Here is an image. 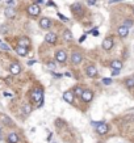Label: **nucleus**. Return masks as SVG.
I'll return each mask as SVG.
<instances>
[{
    "mask_svg": "<svg viewBox=\"0 0 134 143\" xmlns=\"http://www.w3.org/2000/svg\"><path fill=\"white\" fill-rule=\"evenodd\" d=\"M30 99L34 101V103L38 104V107H42V100H44V92L42 89L36 88L30 92Z\"/></svg>",
    "mask_w": 134,
    "mask_h": 143,
    "instance_id": "nucleus-1",
    "label": "nucleus"
},
{
    "mask_svg": "<svg viewBox=\"0 0 134 143\" xmlns=\"http://www.w3.org/2000/svg\"><path fill=\"white\" fill-rule=\"evenodd\" d=\"M92 97H93V93H92V91H89V89L83 91V93L80 96V99L84 101V103H89V101L92 100Z\"/></svg>",
    "mask_w": 134,
    "mask_h": 143,
    "instance_id": "nucleus-2",
    "label": "nucleus"
},
{
    "mask_svg": "<svg viewBox=\"0 0 134 143\" xmlns=\"http://www.w3.org/2000/svg\"><path fill=\"white\" fill-rule=\"evenodd\" d=\"M55 59H57L58 62H66V59H67V55H66V51L64 50H58L57 53H55Z\"/></svg>",
    "mask_w": 134,
    "mask_h": 143,
    "instance_id": "nucleus-3",
    "label": "nucleus"
},
{
    "mask_svg": "<svg viewBox=\"0 0 134 143\" xmlns=\"http://www.w3.org/2000/svg\"><path fill=\"white\" fill-rule=\"evenodd\" d=\"M28 12H29L30 16H38L41 9H40V7L37 5V4H32V5H29V8H28Z\"/></svg>",
    "mask_w": 134,
    "mask_h": 143,
    "instance_id": "nucleus-4",
    "label": "nucleus"
},
{
    "mask_svg": "<svg viewBox=\"0 0 134 143\" xmlns=\"http://www.w3.org/2000/svg\"><path fill=\"white\" fill-rule=\"evenodd\" d=\"M74 99H75V95H74L72 91H67L63 93V100L68 104H72L74 103Z\"/></svg>",
    "mask_w": 134,
    "mask_h": 143,
    "instance_id": "nucleus-5",
    "label": "nucleus"
},
{
    "mask_svg": "<svg viewBox=\"0 0 134 143\" xmlns=\"http://www.w3.org/2000/svg\"><path fill=\"white\" fill-rule=\"evenodd\" d=\"M96 130H97V133L100 135H104V134H107L108 133V125L107 123H104V122H100L97 126H96Z\"/></svg>",
    "mask_w": 134,
    "mask_h": 143,
    "instance_id": "nucleus-6",
    "label": "nucleus"
},
{
    "mask_svg": "<svg viewBox=\"0 0 134 143\" xmlns=\"http://www.w3.org/2000/svg\"><path fill=\"white\" fill-rule=\"evenodd\" d=\"M82 61H83V55H82L80 53H78V51L72 53V55H71V62H72L74 64H79Z\"/></svg>",
    "mask_w": 134,
    "mask_h": 143,
    "instance_id": "nucleus-7",
    "label": "nucleus"
},
{
    "mask_svg": "<svg viewBox=\"0 0 134 143\" xmlns=\"http://www.w3.org/2000/svg\"><path fill=\"white\" fill-rule=\"evenodd\" d=\"M4 15H5L7 18H15L16 16V9L13 7H7L5 11H4Z\"/></svg>",
    "mask_w": 134,
    "mask_h": 143,
    "instance_id": "nucleus-8",
    "label": "nucleus"
},
{
    "mask_svg": "<svg viewBox=\"0 0 134 143\" xmlns=\"http://www.w3.org/2000/svg\"><path fill=\"white\" fill-rule=\"evenodd\" d=\"M113 47V38L112 37H108L103 41V49L104 50H110Z\"/></svg>",
    "mask_w": 134,
    "mask_h": 143,
    "instance_id": "nucleus-9",
    "label": "nucleus"
},
{
    "mask_svg": "<svg viewBox=\"0 0 134 143\" xmlns=\"http://www.w3.org/2000/svg\"><path fill=\"white\" fill-rule=\"evenodd\" d=\"M9 72L12 73V75H18V73L21 72V67L18 63H12L11 67H9Z\"/></svg>",
    "mask_w": 134,
    "mask_h": 143,
    "instance_id": "nucleus-10",
    "label": "nucleus"
},
{
    "mask_svg": "<svg viewBox=\"0 0 134 143\" xmlns=\"http://www.w3.org/2000/svg\"><path fill=\"white\" fill-rule=\"evenodd\" d=\"M86 73H87V76H88V77H96V76H97V70H96L95 66H89V67H87Z\"/></svg>",
    "mask_w": 134,
    "mask_h": 143,
    "instance_id": "nucleus-11",
    "label": "nucleus"
},
{
    "mask_svg": "<svg viewBox=\"0 0 134 143\" xmlns=\"http://www.w3.org/2000/svg\"><path fill=\"white\" fill-rule=\"evenodd\" d=\"M50 25H51V20H49L47 17H42L40 20V26L42 28V29H49Z\"/></svg>",
    "mask_w": 134,
    "mask_h": 143,
    "instance_id": "nucleus-12",
    "label": "nucleus"
},
{
    "mask_svg": "<svg viewBox=\"0 0 134 143\" xmlns=\"http://www.w3.org/2000/svg\"><path fill=\"white\" fill-rule=\"evenodd\" d=\"M45 41L47 43H55L57 42V34L55 33H47L45 36Z\"/></svg>",
    "mask_w": 134,
    "mask_h": 143,
    "instance_id": "nucleus-13",
    "label": "nucleus"
},
{
    "mask_svg": "<svg viewBox=\"0 0 134 143\" xmlns=\"http://www.w3.org/2000/svg\"><path fill=\"white\" fill-rule=\"evenodd\" d=\"M117 33H118V36L121 37V38H125V37L129 34V28H126V26H120L118 28V30H117Z\"/></svg>",
    "mask_w": 134,
    "mask_h": 143,
    "instance_id": "nucleus-14",
    "label": "nucleus"
},
{
    "mask_svg": "<svg viewBox=\"0 0 134 143\" xmlns=\"http://www.w3.org/2000/svg\"><path fill=\"white\" fill-rule=\"evenodd\" d=\"M30 45V41L28 37H21L20 39H18V46H22V47H29Z\"/></svg>",
    "mask_w": 134,
    "mask_h": 143,
    "instance_id": "nucleus-15",
    "label": "nucleus"
},
{
    "mask_svg": "<svg viewBox=\"0 0 134 143\" xmlns=\"http://www.w3.org/2000/svg\"><path fill=\"white\" fill-rule=\"evenodd\" d=\"M71 11L75 13V15H80V13L83 12V9H82V5L79 3H75V4H72V5H71Z\"/></svg>",
    "mask_w": 134,
    "mask_h": 143,
    "instance_id": "nucleus-16",
    "label": "nucleus"
},
{
    "mask_svg": "<svg viewBox=\"0 0 134 143\" xmlns=\"http://www.w3.org/2000/svg\"><path fill=\"white\" fill-rule=\"evenodd\" d=\"M16 53L18 55H21V57H25L28 54V47H22V46H17L16 47Z\"/></svg>",
    "mask_w": 134,
    "mask_h": 143,
    "instance_id": "nucleus-17",
    "label": "nucleus"
},
{
    "mask_svg": "<svg viewBox=\"0 0 134 143\" xmlns=\"http://www.w3.org/2000/svg\"><path fill=\"white\" fill-rule=\"evenodd\" d=\"M110 67H112V70H121L122 68V62L121 61H113L110 63Z\"/></svg>",
    "mask_w": 134,
    "mask_h": 143,
    "instance_id": "nucleus-18",
    "label": "nucleus"
},
{
    "mask_svg": "<svg viewBox=\"0 0 134 143\" xmlns=\"http://www.w3.org/2000/svg\"><path fill=\"white\" fill-rule=\"evenodd\" d=\"M18 142V135L16 133H11L8 135V143H17Z\"/></svg>",
    "mask_w": 134,
    "mask_h": 143,
    "instance_id": "nucleus-19",
    "label": "nucleus"
},
{
    "mask_svg": "<svg viewBox=\"0 0 134 143\" xmlns=\"http://www.w3.org/2000/svg\"><path fill=\"white\" fill-rule=\"evenodd\" d=\"M63 39L66 41V42H71L72 41V33L70 30H64V33H63Z\"/></svg>",
    "mask_w": 134,
    "mask_h": 143,
    "instance_id": "nucleus-20",
    "label": "nucleus"
},
{
    "mask_svg": "<svg viewBox=\"0 0 134 143\" xmlns=\"http://www.w3.org/2000/svg\"><path fill=\"white\" fill-rule=\"evenodd\" d=\"M125 84H126L128 88H133V87H134V76L126 79V80H125Z\"/></svg>",
    "mask_w": 134,
    "mask_h": 143,
    "instance_id": "nucleus-21",
    "label": "nucleus"
},
{
    "mask_svg": "<svg viewBox=\"0 0 134 143\" xmlns=\"http://www.w3.org/2000/svg\"><path fill=\"white\" fill-rule=\"evenodd\" d=\"M74 95H76V96H82V93H83V88L82 87H79V85H76L75 88H74Z\"/></svg>",
    "mask_w": 134,
    "mask_h": 143,
    "instance_id": "nucleus-22",
    "label": "nucleus"
},
{
    "mask_svg": "<svg viewBox=\"0 0 134 143\" xmlns=\"http://www.w3.org/2000/svg\"><path fill=\"white\" fill-rule=\"evenodd\" d=\"M30 112H32V108L29 107V104H25L24 105V113L28 116V114H30Z\"/></svg>",
    "mask_w": 134,
    "mask_h": 143,
    "instance_id": "nucleus-23",
    "label": "nucleus"
},
{
    "mask_svg": "<svg viewBox=\"0 0 134 143\" xmlns=\"http://www.w3.org/2000/svg\"><path fill=\"white\" fill-rule=\"evenodd\" d=\"M0 49L4 50V51H8V50H9V46H8L7 43H4V42H0Z\"/></svg>",
    "mask_w": 134,
    "mask_h": 143,
    "instance_id": "nucleus-24",
    "label": "nucleus"
},
{
    "mask_svg": "<svg viewBox=\"0 0 134 143\" xmlns=\"http://www.w3.org/2000/svg\"><path fill=\"white\" fill-rule=\"evenodd\" d=\"M7 32H8V25H1V26H0V33L5 34Z\"/></svg>",
    "mask_w": 134,
    "mask_h": 143,
    "instance_id": "nucleus-25",
    "label": "nucleus"
},
{
    "mask_svg": "<svg viewBox=\"0 0 134 143\" xmlns=\"http://www.w3.org/2000/svg\"><path fill=\"white\" fill-rule=\"evenodd\" d=\"M103 83H104L105 85H110V84H112V79H109V77H104Z\"/></svg>",
    "mask_w": 134,
    "mask_h": 143,
    "instance_id": "nucleus-26",
    "label": "nucleus"
},
{
    "mask_svg": "<svg viewBox=\"0 0 134 143\" xmlns=\"http://www.w3.org/2000/svg\"><path fill=\"white\" fill-rule=\"evenodd\" d=\"M1 118H3V121L5 122V123H8V125H12V121L9 119L8 117H5V116H1Z\"/></svg>",
    "mask_w": 134,
    "mask_h": 143,
    "instance_id": "nucleus-27",
    "label": "nucleus"
},
{
    "mask_svg": "<svg viewBox=\"0 0 134 143\" xmlns=\"http://www.w3.org/2000/svg\"><path fill=\"white\" fill-rule=\"evenodd\" d=\"M58 17H59V18H61V20H62L63 22H67V21H68V18H67L66 16H63V15H62V13H58Z\"/></svg>",
    "mask_w": 134,
    "mask_h": 143,
    "instance_id": "nucleus-28",
    "label": "nucleus"
},
{
    "mask_svg": "<svg viewBox=\"0 0 134 143\" xmlns=\"http://www.w3.org/2000/svg\"><path fill=\"white\" fill-rule=\"evenodd\" d=\"M132 25H133V21H130V20H126L124 22V26H126V28H130Z\"/></svg>",
    "mask_w": 134,
    "mask_h": 143,
    "instance_id": "nucleus-29",
    "label": "nucleus"
},
{
    "mask_svg": "<svg viewBox=\"0 0 134 143\" xmlns=\"http://www.w3.org/2000/svg\"><path fill=\"white\" fill-rule=\"evenodd\" d=\"M87 4H88V5H95L96 0H87Z\"/></svg>",
    "mask_w": 134,
    "mask_h": 143,
    "instance_id": "nucleus-30",
    "label": "nucleus"
},
{
    "mask_svg": "<svg viewBox=\"0 0 134 143\" xmlns=\"http://www.w3.org/2000/svg\"><path fill=\"white\" fill-rule=\"evenodd\" d=\"M4 96H5V97H12V93H11V92H8V91H5V92H4Z\"/></svg>",
    "mask_w": 134,
    "mask_h": 143,
    "instance_id": "nucleus-31",
    "label": "nucleus"
},
{
    "mask_svg": "<svg viewBox=\"0 0 134 143\" xmlns=\"http://www.w3.org/2000/svg\"><path fill=\"white\" fill-rule=\"evenodd\" d=\"M118 73H120V70H113V71H112V75H113V76H117Z\"/></svg>",
    "mask_w": 134,
    "mask_h": 143,
    "instance_id": "nucleus-32",
    "label": "nucleus"
},
{
    "mask_svg": "<svg viewBox=\"0 0 134 143\" xmlns=\"http://www.w3.org/2000/svg\"><path fill=\"white\" fill-rule=\"evenodd\" d=\"M47 67L50 68V70H54V68H55V64H54V63H49Z\"/></svg>",
    "mask_w": 134,
    "mask_h": 143,
    "instance_id": "nucleus-33",
    "label": "nucleus"
},
{
    "mask_svg": "<svg viewBox=\"0 0 134 143\" xmlns=\"http://www.w3.org/2000/svg\"><path fill=\"white\" fill-rule=\"evenodd\" d=\"M92 34H93V36H99V32L96 29H93V30H92Z\"/></svg>",
    "mask_w": 134,
    "mask_h": 143,
    "instance_id": "nucleus-34",
    "label": "nucleus"
},
{
    "mask_svg": "<svg viewBox=\"0 0 134 143\" xmlns=\"http://www.w3.org/2000/svg\"><path fill=\"white\" fill-rule=\"evenodd\" d=\"M118 1H122V0H109V3H110V4H113V3H118Z\"/></svg>",
    "mask_w": 134,
    "mask_h": 143,
    "instance_id": "nucleus-35",
    "label": "nucleus"
},
{
    "mask_svg": "<svg viewBox=\"0 0 134 143\" xmlns=\"http://www.w3.org/2000/svg\"><path fill=\"white\" fill-rule=\"evenodd\" d=\"M84 39H86V36H82L80 38H79V42L82 43V42H83V41H84Z\"/></svg>",
    "mask_w": 134,
    "mask_h": 143,
    "instance_id": "nucleus-36",
    "label": "nucleus"
},
{
    "mask_svg": "<svg viewBox=\"0 0 134 143\" xmlns=\"http://www.w3.org/2000/svg\"><path fill=\"white\" fill-rule=\"evenodd\" d=\"M36 63V61H29L28 62V66H32V64H34Z\"/></svg>",
    "mask_w": 134,
    "mask_h": 143,
    "instance_id": "nucleus-37",
    "label": "nucleus"
},
{
    "mask_svg": "<svg viewBox=\"0 0 134 143\" xmlns=\"http://www.w3.org/2000/svg\"><path fill=\"white\" fill-rule=\"evenodd\" d=\"M42 3H44V0H37L36 4H37V5H40V4H42Z\"/></svg>",
    "mask_w": 134,
    "mask_h": 143,
    "instance_id": "nucleus-38",
    "label": "nucleus"
},
{
    "mask_svg": "<svg viewBox=\"0 0 134 143\" xmlns=\"http://www.w3.org/2000/svg\"><path fill=\"white\" fill-rule=\"evenodd\" d=\"M47 4H49V5H53V7H55V4H54L53 1H47Z\"/></svg>",
    "mask_w": 134,
    "mask_h": 143,
    "instance_id": "nucleus-39",
    "label": "nucleus"
},
{
    "mask_svg": "<svg viewBox=\"0 0 134 143\" xmlns=\"http://www.w3.org/2000/svg\"><path fill=\"white\" fill-rule=\"evenodd\" d=\"M0 133H1V130H0Z\"/></svg>",
    "mask_w": 134,
    "mask_h": 143,
    "instance_id": "nucleus-40",
    "label": "nucleus"
}]
</instances>
